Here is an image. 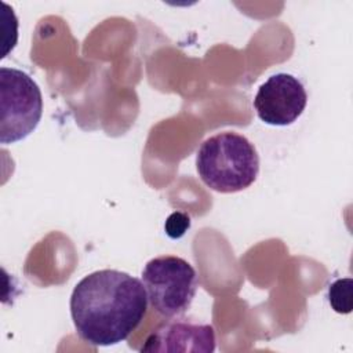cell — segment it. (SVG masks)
<instances>
[{
	"instance_id": "6da1fadb",
	"label": "cell",
	"mask_w": 353,
	"mask_h": 353,
	"mask_svg": "<svg viewBox=\"0 0 353 353\" xmlns=\"http://www.w3.org/2000/svg\"><path fill=\"white\" fill-rule=\"evenodd\" d=\"M69 306L76 332L84 342L113 346L142 323L148 296L139 279L116 269H101L74 285Z\"/></svg>"
},
{
	"instance_id": "7a4b0ae2",
	"label": "cell",
	"mask_w": 353,
	"mask_h": 353,
	"mask_svg": "<svg viewBox=\"0 0 353 353\" xmlns=\"http://www.w3.org/2000/svg\"><path fill=\"white\" fill-rule=\"evenodd\" d=\"M196 170L205 186L218 193L250 188L259 174V154L250 139L225 131L207 138L197 150Z\"/></svg>"
},
{
	"instance_id": "3957f363",
	"label": "cell",
	"mask_w": 353,
	"mask_h": 353,
	"mask_svg": "<svg viewBox=\"0 0 353 353\" xmlns=\"http://www.w3.org/2000/svg\"><path fill=\"white\" fill-rule=\"evenodd\" d=\"M141 277L148 303L163 317H178L186 313L199 287L194 268L175 255L152 258L142 269Z\"/></svg>"
},
{
	"instance_id": "277c9868",
	"label": "cell",
	"mask_w": 353,
	"mask_h": 353,
	"mask_svg": "<svg viewBox=\"0 0 353 353\" xmlns=\"http://www.w3.org/2000/svg\"><path fill=\"white\" fill-rule=\"evenodd\" d=\"M43 114L37 83L15 68H0V142L14 143L30 135Z\"/></svg>"
},
{
	"instance_id": "5b68a950",
	"label": "cell",
	"mask_w": 353,
	"mask_h": 353,
	"mask_svg": "<svg viewBox=\"0 0 353 353\" xmlns=\"http://www.w3.org/2000/svg\"><path fill=\"white\" fill-rule=\"evenodd\" d=\"M307 103V94L295 76L276 73L262 83L254 98L258 117L269 125L285 127L298 120Z\"/></svg>"
},
{
	"instance_id": "8992f818",
	"label": "cell",
	"mask_w": 353,
	"mask_h": 353,
	"mask_svg": "<svg viewBox=\"0 0 353 353\" xmlns=\"http://www.w3.org/2000/svg\"><path fill=\"white\" fill-rule=\"evenodd\" d=\"M141 352L211 353L215 350V330L211 324L186 317H170L146 338Z\"/></svg>"
},
{
	"instance_id": "52a82bcc",
	"label": "cell",
	"mask_w": 353,
	"mask_h": 353,
	"mask_svg": "<svg viewBox=\"0 0 353 353\" xmlns=\"http://www.w3.org/2000/svg\"><path fill=\"white\" fill-rule=\"evenodd\" d=\"M328 301L336 313L352 312V280L338 279L328 288Z\"/></svg>"
},
{
	"instance_id": "ba28073f",
	"label": "cell",
	"mask_w": 353,
	"mask_h": 353,
	"mask_svg": "<svg viewBox=\"0 0 353 353\" xmlns=\"http://www.w3.org/2000/svg\"><path fill=\"white\" fill-rule=\"evenodd\" d=\"M190 228V218L188 214L182 212V211H175L172 212L165 223H164V229L168 237L171 239H179L182 237L188 229Z\"/></svg>"
}]
</instances>
